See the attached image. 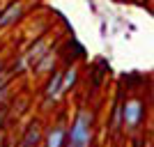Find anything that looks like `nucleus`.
Wrapping results in <instances>:
<instances>
[{"label": "nucleus", "instance_id": "13", "mask_svg": "<svg viewBox=\"0 0 154 147\" xmlns=\"http://www.w3.org/2000/svg\"><path fill=\"white\" fill-rule=\"evenodd\" d=\"M2 69H5V60L0 58V71H2Z\"/></svg>", "mask_w": 154, "mask_h": 147}, {"label": "nucleus", "instance_id": "5", "mask_svg": "<svg viewBox=\"0 0 154 147\" xmlns=\"http://www.w3.org/2000/svg\"><path fill=\"white\" fill-rule=\"evenodd\" d=\"M64 140H67V124L62 120H58V122H53L51 127L44 129L42 147H64Z\"/></svg>", "mask_w": 154, "mask_h": 147}, {"label": "nucleus", "instance_id": "15", "mask_svg": "<svg viewBox=\"0 0 154 147\" xmlns=\"http://www.w3.org/2000/svg\"><path fill=\"white\" fill-rule=\"evenodd\" d=\"M0 9H2V7H0Z\"/></svg>", "mask_w": 154, "mask_h": 147}, {"label": "nucleus", "instance_id": "4", "mask_svg": "<svg viewBox=\"0 0 154 147\" xmlns=\"http://www.w3.org/2000/svg\"><path fill=\"white\" fill-rule=\"evenodd\" d=\"M42 140H44V124L39 120H32L23 129L19 142H14V147H42Z\"/></svg>", "mask_w": 154, "mask_h": 147}, {"label": "nucleus", "instance_id": "7", "mask_svg": "<svg viewBox=\"0 0 154 147\" xmlns=\"http://www.w3.org/2000/svg\"><path fill=\"white\" fill-rule=\"evenodd\" d=\"M58 58H60V53L53 51V48H48V51L42 55V60H39V62L32 67L35 78H42V76H46V74H51L53 69H58Z\"/></svg>", "mask_w": 154, "mask_h": 147}, {"label": "nucleus", "instance_id": "14", "mask_svg": "<svg viewBox=\"0 0 154 147\" xmlns=\"http://www.w3.org/2000/svg\"><path fill=\"white\" fill-rule=\"evenodd\" d=\"M5 147H14V142H7V145H5Z\"/></svg>", "mask_w": 154, "mask_h": 147}, {"label": "nucleus", "instance_id": "1", "mask_svg": "<svg viewBox=\"0 0 154 147\" xmlns=\"http://www.w3.org/2000/svg\"><path fill=\"white\" fill-rule=\"evenodd\" d=\"M94 138V113L90 108H78L71 124L67 127L64 147H92Z\"/></svg>", "mask_w": 154, "mask_h": 147}, {"label": "nucleus", "instance_id": "9", "mask_svg": "<svg viewBox=\"0 0 154 147\" xmlns=\"http://www.w3.org/2000/svg\"><path fill=\"white\" fill-rule=\"evenodd\" d=\"M12 81H14V74H12L9 69H2V71H0V90L9 87V85H12Z\"/></svg>", "mask_w": 154, "mask_h": 147}, {"label": "nucleus", "instance_id": "11", "mask_svg": "<svg viewBox=\"0 0 154 147\" xmlns=\"http://www.w3.org/2000/svg\"><path fill=\"white\" fill-rule=\"evenodd\" d=\"M9 96H12V85H9V87H5V90H0V106H2V103H7V99H9Z\"/></svg>", "mask_w": 154, "mask_h": 147}, {"label": "nucleus", "instance_id": "8", "mask_svg": "<svg viewBox=\"0 0 154 147\" xmlns=\"http://www.w3.org/2000/svg\"><path fill=\"white\" fill-rule=\"evenodd\" d=\"M78 74H81V69H78V64H67L62 69V83H60V92H62V96L69 92V90H74V85L78 83Z\"/></svg>", "mask_w": 154, "mask_h": 147}, {"label": "nucleus", "instance_id": "12", "mask_svg": "<svg viewBox=\"0 0 154 147\" xmlns=\"http://www.w3.org/2000/svg\"><path fill=\"white\" fill-rule=\"evenodd\" d=\"M5 145H7V140H5V133L0 131V147H5Z\"/></svg>", "mask_w": 154, "mask_h": 147}, {"label": "nucleus", "instance_id": "6", "mask_svg": "<svg viewBox=\"0 0 154 147\" xmlns=\"http://www.w3.org/2000/svg\"><path fill=\"white\" fill-rule=\"evenodd\" d=\"M51 41H53L51 35H44V37L35 39V41L30 44V48L23 53V58H26V62H28V69H32V67H35V64L42 60V55H44V53L51 48Z\"/></svg>", "mask_w": 154, "mask_h": 147}, {"label": "nucleus", "instance_id": "10", "mask_svg": "<svg viewBox=\"0 0 154 147\" xmlns=\"http://www.w3.org/2000/svg\"><path fill=\"white\" fill-rule=\"evenodd\" d=\"M7 115H9V108H7V103H2V106H0V131H2V127H5Z\"/></svg>", "mask_w": 154, "mask_h": 147}, {"label": "nucleus", "instance_id": "3", "mask_svg": "<svg viewBox=\"0 0 154 147\" xmlns=\"http://www.w3.org/2000/svg\"><path fill=\"white\" fill-rule=\"evenodd\" d=\"M23 12H26V2L23 0H12L9 5H5L0 9V30H7V28L16 26L23 19Z\"/></svg>", "mask_w": 154, "mask_h": 147}, {"label": "nucleus", "instance_id": "2", "mask_svg": "<svg viewBox=\"0 0 154 147\" xmlns=\"http://www.w3.org/2000/svg\"><path fill=\"white\" fill-rule=\"evenodd\" d=\"M145 122V101L140 96H129L122 101V129L127 133H138Z\"/></svg>", "mask_w": 154, "mask_h": 147}]
</instances>
